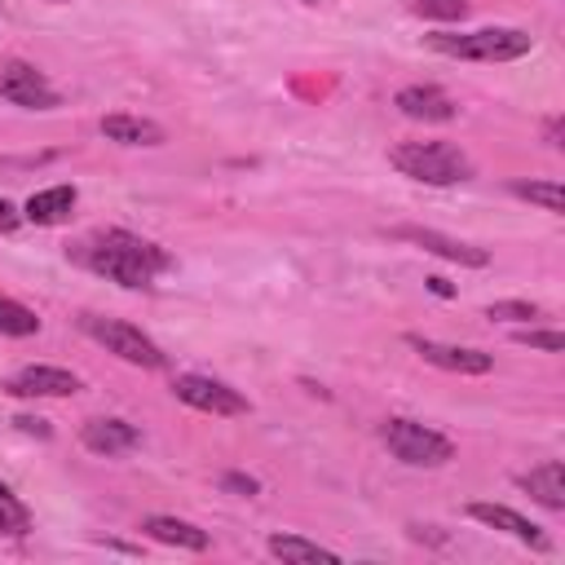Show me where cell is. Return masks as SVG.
Returning <instances> with one entry per match:
<instances>
[{"label": "cell", "mask_w": 565, "mask_h": 565, "mask_svg": "<svg viewBox=\"0 0 565 565\" xmlns=\"http://www.w3.org/2000/svg\"><path fill=\"white\" fill-rule=\"evenodd\" d=\"M88 269L137 291V287H150L168 269V252L159 243L132 234V230H106L88 247Z\"/></svg>", "instance_id": "6da1fadb"}, {"label": "cell", "mask_w": 565, "mask_h": 565, "mask_svg": "<svg viewBox=\"0 0 565 565\" xmlns=\"http://www.w3.org/2000/svg\"><path fill=\"white\" fill-rule=\"evenodd\" d=\"M428 44L463 62H512L534 49V35L521 26H481V31H433Z\"/></svg>", "instance_id": "7a4b0ae2"}, {"label": "cell", "mask_w": 565, "mask_h": 565, "mask_svg": "<svg viewBox=\"0 0 565 565\" xmlns=\"http://www.w3.org/2000/svg\"><path fill=\"white\" fill-rule=\"evenodd\" d=\"M388 163L424 185H459L472 177V159L450 141H402L388 150Z\"/></svg>", "instance_id": "3957f363"}, {"label": "cell", "mask_w": 565, "mask_h": 565, "mask_svg": "<svg viewBox=\"0 0 565 565\" xmlns=\"http://www.w3.org/2000/svg\"><path fill=\"white\" fill-rule=\"evenodd\" d=\"M380 437H384L388 455L402 459V463H411V468H441V463L455 459V441L441 437L437 428L419 424V419H402L397 415V419H388L380 428Z\"/></svg>", "instance_id": "277c9868"}, {"label": "cell", "mask_w": 565, "mask_h": 565, "mask_svg": "<svg viewBox=\"0 0 565 565\" xmlns=\"http://www.w3.org/2000/svg\"><path fill=\"white\" fill-rule=\"evenodd\" d=\"M79 327L106 349V353H115V358H124L128 366H141V371H159L163 366V353H159V344L141 331V327H132V322H124V318H102V313H84L79 318Z\"/></svg>", "instance_id": "5b68a950"}, {"label": "cell", "mask_w": 565, "mask_h": 565, "mask_svg": "<svg viewBox=\"0 0 565 565\" xmlns=\"http://www.w3.org/2000/svg\"><path fill=\"white\" fill-rule=\"evenodd\" d=\"M172 393H177V402L207 411V415H247L252 411L238 388H230L225 380H212V375H177Z\"/></svg>", "instance_id": "8992f818"}, {"label": "cell", "mask_w": 565, "mask_h": 565, "mask_svg": "<svg viewBox=\"0 0 565 565\" xmlns=\"http://www.w3.org/2000/svg\"><path fill=\"white\" fill-rule=\"evenodd\" d=\"M0 97L13 106H26V110H53L57 106V88L31 62H4L0 66Z\"/></svg>", "instance_id": "52a82bcc"}, {"label": "cell", "mask_w": 565, "mask_h": 565, "mask_svg": "<svg viewBox=\"0 0 565 565\" xmlns=\"http://www.w3.org/2000/svg\"><path fill=\"white\" fill-rule=\"evenodd\" d=\"M393 238L415 243V247H424V252H433V256H441V260L468 265V269L490 265V252H486V247L463 243V238H450V234H441V230H424V225H397V230H393Z\"/></svg>", "instance_id": "ba28073f"}, {"label": "cell", "mask_w": 565, "mask_h": 565, "mask_svg": "<svg viewBox=\"0 0 565 565\" xmlns=\"http://www.w3.org/2000/svg\"><path fill=\"white\" fill-rule=\"evenodd\" d=\"M406 344H411L424 362H433V366H441V371H455V375H486V371L494 366V358L481 353V349L441 344V340H424V335H406Z\"/></svg>", "instance_id": "9c48e42d"}, {"label": "cell", "mask_w": 565, "mask_h": 565, "mask_svg": "<svg viewBox=\"0 0 565 565\" xmlns=\"http://www.w3.org/2000/svg\"><path fill=\"white\" fill-rule=\"evenodd\" d=\"M4 393H13V397H71V393H79V375L62 371V366H22L4 380Z\"/></svg>", "instance_id": "30bf717a"}, {"label": "cell", "mask_w": 565, "mask_h": 565, "mask_svg": "<svg viewBox=\"0 0 565 565\" xmlns=\"http://www.w3.org/2000/svg\"><path fill=\"white\" fill-rule=\"evenodd\" d=\"M468 516L481 521V525H490V530L512 534L516 543H525V547H534V552H547V547H552V539H547L534 521H525L521 512H512V508H503V503H468Z\"/></svg>", "instance_id": "8fae6325"}, {"label": "cell", "mask_w": 565, "mask_h": 565, "mask_svg": "<svg viewBox=\"0 0 565 565\" xmlns=\"http://www.w3.org/2000/svg\"><path fill=\"white\" fill-rule=\"evenodd\" d=\"M393 106L406 119H419V124H446V119H455V102L441 88H433V84H406V88H397Z\"/></svg>", "instance_id": "7c38bea8"}, {"label": "cell", "mask_w": 565, "mask_h": 565, "mask_svg": "<svg viewBox=\"0 0 565 565\" xmlns=\"http://www.w3.org/2000/svg\"><path fill=\"white\" fill-rule=\"evenodd\" d=\"M79 441H84L93 455H106V459H115V455L132 450V446L141 441V433H137L128 419H88V424L79 428Z\"/></svg>", "instance_id": "4fadbf2b"}, {"label": "cell", "mask_w": 565, "mask_h": 565, "mask_svg": "<svg viewBox=\"0 0 565 565\" xmlns=\"http://www.w3.org/2000/svg\"><path fill=\"white\" fill-rule=\"evenodd\" d=\"M75 203H79L75 185H49V190H35L22 203V221H31V225H62L75 212Z\"/></svg>", "instance_id": "5bb4252c"}, {"label": "cell", "mask_w": 565, "mask_h": 565, "mask_svg": "<svg viewBox=\"0 0 565 565\" xmlns=\"http://www.w3.org/2000/svg\"><path fill=\"white\" fill-rule=\"evenodd\" d=\"M516 486H521V490H530V499H539L543 508L565 512V468H561L556 459H547V463H539V468L521 472V477H516Z\"/></svg>", "instance_id": "9a60e30c"}, {"label": "cell", "mask_w": 565, "mask_h": 565, "mask_svg": "<svg viewBox=\"0 0 565 565\" xmlns=\"http://www.w3.org/2000/svg\"><path fill=\"white\" fill-rule=\"evenodd\" d=\"M102 137L119 146H163V128L141 115H102Z\"/></svg>", "instance_id": "2e32d148"}, {"label": "cell", "mask_w": 565, "mask_h": 565, "mask_svg": "<svg viewBox=\"0 0 565 565\" xmlns=\"http://www.w3.org/2000/svg\"><path fill=\"white\" fill-rule=\"evenodd\" d=\"M141 530L154 539V543H168V547H185V552H203L207 547V530L181 521V516H146Z\"/></svg>", "instance_id": "e0dca14e"}, {"label": "cell", "mask_w": 565, "mask_h": 565, "mask_svg": "<svg viewBox=\"0 0 565 565\" xmlns=\"http://www.w3.org/2000/svg\"><path fill=\"white\" fill-rule=\"evenodd\" d=\"M269 552L278 561H340L331 547H322L313 539H300V534H269Z\"/></svg>", "instance_id": "ac0fdd59"}, {"label": "cell", "mask_w": 565, "mask_h": 565, "mask_svg": "<svg viewBox=\"0 0 565 565\" xmlns=\"http://www.w3.org/2000/svg\"><path fill=\"white\" fill-rule=\"evenodd\" d=\"M26 530H31V512H26V503L0 481V534L18 539V534H26Z\"/></svg>", "instance_id": "d6986e66"}, {"label": "cell", "mask_w": 565, "mask_h": 565, "mask_svg": "<svg viewBox=\"0 0 565 565\" xmlns=\"http://www.w3.org/2000/svg\"><path fill=\"white\" fill-rule=\"evenodd\" d=\"M35 331H40L35 309H26V305L0 296V335H35Z\"/></svg>", "instance_id": "ffe728a7"}, {"label": "cell", "mask_w": 565, "mask_h": 565, "mask_svg": "<svg viewBox=\"0 0 565 565\" xmlns=\"http://www.w3.org/2000/svg\"><path fill=\"white\" fill-rule=\"evenodd\" d=\"M512 194H521V199L539 203L543 212H565V190H561L556 181H516V185H512Z\"/></svg>", "instance_id": "44dd1931"}, {"label": "cell", "mask_w": 565, "mask_h": 565, "mask_svg": "<svg viewBox=\"0 0 565 565\" xmlns=\"http://www.w3.org/2000/svg\"><path fill=\"white\" fill-rule=\"evenodd\" d=\"M486 318H499V322H534L539 318V305H530V300H494L486 309Z\"/></svg>", "instance_id": "7402d4cb"}, {"label": "cell", "mask_w": 565, "mask_h": 565, "mask_svg": "<svg viewBox=\"0 0 565 565\" xmlns=\"http://www.w3.org/2000/svg\"><path fill=\"white\" fill-rule=\"evenodd\" d=\"M415 13L437 22H459L468 13V0H415Z\"/></svg>", "instance_id": "603a6c76"}, {"label": "cell", "mask_w": 565, "mask_h": 565, "mask_svg": "<svg viewBox=\"0 0 565 565\" xmlns=\"http://www.w3.org/2000/svg\"><path fill=\"white\" fill-rule=\"evenodd\" d=\"M516 340L530 344V349H543V353H561L565 349V335L561 331H516Z\"/></svg>", "instance_id": "cb8c5ba5"}, {"label": "cell", "mask_w": 565, "mask_h": 565, "mask_svg": "<svg viewBox=\"0 0 565 565\" xmlns=\"http://www.w3.org/2000/svg\"><path fill=\"white\" fill-rule=\"evenodd\" d=\"M22 225V212L9 203V199H0V234H13Z\"/></svg>", "instance_id": "d4e9b609"}, {"label": "cell", "mask_w": 565, "mask_h": 565, "mask_svg": "<svg viewBox=\"0 0 565 565\" xmlns=\"http://www.w3.org/2000/svg\"><path fill=\"white\" fill-rule=\"evenodd\" d=\"M221 486H225V490H238V494H256V481H252V477H243V472H225V477H221Z\"/></svg>", "instance_id": "484cf974"}, {"label": "cell", "mask_w": 565, "mask_h": 565, "mask_svg": "<svg viewBox=\"0 0 565 565\" xmlns=\"http://www.w3.org/2000/svg\"><path fill=\"white\" fill-rule=\"evenodd\" d=\"M13 424H18L22 433H35V437H49V424H44V419H31V415H18Z\"/></svg>", "instance_id": "4316f807"}, {"label": "cell", "mask_w": 565, "mask_h": 565, "mask_svg": "<svg viewBox=\"0 0 565 565\" xmlns=\"http://www.w3.org/2000/svg\"><path fill=\"white\" fill-rule=\"evenodd\" d=\"M547 146H561V119H547Z\"/></svg>", "instance_id": "83f0119b"}, {"label": "cell", "mask_w": 565, "mask_h": 565, "mask_svg": "<svg viewBox=\"0 0 565 565\" xmlns=\"http://www.w3.org/2000/svg\"><path fill=\"white\" fill-rule=\"evenodd\" d=\"M428 287H433L437 296H450V287H446V278H428Z\"/></svg>", "instance_id": "f1b7e54d"}, {"label": "cell", "mask_w": 565, "mask_h": 565, "mask_svg": "<svg viewBox=\"0 0 565 565\" xmlns=\"http://www.w3.org/2000/svg\"><path fill=\"white\" fill-rule=\"evenodd\" d=\"M309 4H318V0H309Z\"/></svg>", "instance_id": "f546056e"}]
</instances>
